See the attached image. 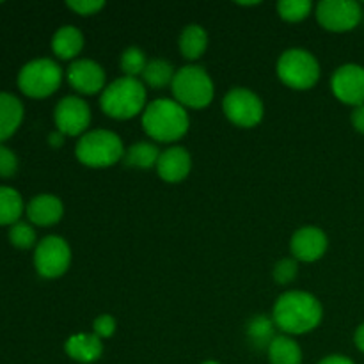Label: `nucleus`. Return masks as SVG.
I'll return each instance as SVG.
<instances>
[{
	"label": "nucleus",
	"mask_w": 364,
	"mask_h": 364,
	"mask_svg": "<svg viewBox=\"0 0 364 364\" xmlns=\"http://www.w3.org/2000/svg\"><path fill=\"white\" fill-rule=\"evenodd\" d=\"M201 364H220V363H217V361H205V363H201Z\"/></svg>",
	"instance_id": "37"
},
{
	"label": "nucleus",
	"mask_w": 364,
	"mask_h": 364,
	"mask_svg": "<svg viewBox=\"0 0 364 364\" xmlns=\"http://www.w3.org/2000/svg\"><path fill=\"white\" fill-rule=\"evenodd\" d=\"M270 364H302V350L294 338L276 336L269 345Z\"/></svg>",
	"instance_id": "21"
},
{
	"label": "nucleus",
	"mask_w": 364,
	"mask_h": 364,
	"mask_svg": "<svg viewBox=\"0 0 364 364\" xmlns=\"http://www.w3.org/2000/svg\"><path fill=\"white\" fill-rule=\"evenodd\" d=\"M18 159L13 149L0 144V178H11L16 174Z\"/></svg>",
	"instance_id": "30"
},
{
	"label": "nucleus",
	"mask_w": 364,
	"mask_h": 364,
	"mask_svg": "<svg viewBox=\"0 0 364 364\" xmlns=\"http://www.w3.org/2000/svg\"><path fill=\"white\" fill-rule=\"evenodd\" d=\"M64 206L57 196L39 194L27 205V217L34 226H53L63 219Z\"/></svg>",
	"instance_id": "16"
},
{
	"label": "nucleus",
	"mask_w": 364,
	"mask_h": 364,
	"mask_svg": "<svg viewBox=\"0 0 364 364\" xmlns=\"http://www.w3.org/2000/svg\"><path fill=\"white\" fill-rule=\"evenodd\" d=\"M9 240L16 249H31L36 245V230L28 223L18 220L9 228Z\"/></svg>",
	"instance_id": "28"
},
{
	"label": "nucleus",
	"mask_w": 364,
	"mask_h": 364,
	"mask_svg": "<svg viewBox=\"0 0 364 364\" xmlns=\"http://www.w3.org/2000/svg\"><path fill=\"white\" fill-rule=\"evenodd\" d=\"M352 127L359 132V134H364V105L355 107L354 112H352Z\"/></svg>",
	"instance_id": "33"
},
{
	"label": "nucleus",
	"mask_w": 364,
	"mask_h": 364,
	"mask_svg": "<svg viewBox=\"0 0 364 364\" xmlns=\"http://www.w3.org/2000/svg\"><path fill=\"white\" fill-rule=\"evenodd\" d=\"M148 60H146V53L137 46H130L121 55V70H123L124 77L137 78L139 75L144 73Z\"/></svg>",
	"instance_id": "27"
},
{
	"label": "nucleus",
	"mask_w": 364,
	"mask_h": 364,
	"mask_svg": "<svg viewBox=\"0 0 364 364\" xmlns=\"http://www.w3.org/2000/svg\"><path fill=\"white\" fill-rule=\"evenodd\" d=\"M299 265L295 258H283L274 267V279L277 284H288L297 277Z\"/></svg>",
	"instance_id": "29"
},
{
	"label": "nucleus",
	"mask_w": 364,
	"mask_h": 364,
	"mask_svg": "<svg viewBox=\"0 0 364 364\" xmlns=\"http://www.w3.org/2000/svg\"><path fill=\"white\" fill-rule=\"evenodd\" d=\"M84 48V34L73 25H64L53 34L52 50L59 59H75Z\"/></svg>",
	"instance_id": "19"
},
{
	"label": "nucleus",
	"mask_w": 364,
	"mask_h": 364,
	"mask_svg": "<svg viewBox=\"0 0 364 364\" xmlns=\"http://www.w3.org/2000/svg\"><path fill=\"white\" fill-rule=\"evenodd\" d=\"M160 159V151L153 142H134L130 148L124 151L123 162L128 167H135V169H151L156 167V162Z\"/></svg>",
	"instance_id": "22"
},
{
	"label": "nucleus",
	"mask_w": 364,
	"mask_h": 364,
	"mask_svg": "<svg viewBox=\"0 0 364 364\" xmlns=\"http://www.w3.org/2000/svg\"><path fill=\"white\" fill-rule=\"evenodd\" d=\"M23 121V105L9 92H0V142L7 141Z\"/></svg>",
	"instance_id": "18"
},
{
	"label": "nucleus",
	"mask_w": 364,
	"mask_h": 364,
	"mask_svg": "<svg viewBox=\"0 0 364 364\" xmlns=\"http://www.w3.org/2000/svg\"><path fill=\"white\" fill-rule=\"evenodd\" d=\"M191 127V119L183 105L176 100L159 98L148 103L142 112V128L156 142H176Z\"/></svg>",
	"instance_id": "2"
},
{
	"label": "nucleus",
	"mask_w": 364,
	"mask_h": 364,
	"mask_svg": "<svg viewBox=\"0 0 364 364\" xmlns=\"http://www.w3.org/2000/svg\"><path fill=\"white\" fill-rule=\"evenodd\" d=\"M274 322L272 320H269L267 316L259 315L256 316V318L251 320V323H249L247 327V334H249V340L255 341L258 347H267L269 348V345L272 343V340L276 336H274Z\"/></svg>",
	"instance_id": "26"
},
{
	"label": "nucleus",
	"mask_w": 364,
	"mask_h": 364,
	"mask_svg": "<svg viewBox=\"0 0 364 364\" xmlns=\"http://www.w3.org/2000/svg\"><path fill=\"white\" fill-rule=\"evenodd\" d=\"M64 137H66V135H63L60 132H53V134H50V137H48L50 146H53V148H59V146L64 144Z\"/></svg>",
	"instance_id": "36"
},
{
	"label": "nucleus",
	"mask_w": 364,
	"mask_h": 364,
	"mask_svg": "<svg viewBox=\"0 0 364 364\" xmlns=\"http://www.w3.org/2000/svg\"><path fill=\"white\" fill-rule=\"evenodd\" d=\"M173 96L180 105L188 109H205L212 103L215 87L205 68L188 64L180 68L171 84Z\"/></svg>",
	"instance_id": "5"
},
{
	"label": "nucleus",
	"mask_w": 364,
	"mask_h": 364,
	"mask_svg": "<svg viewBox=\"0 0 364 364\" xmlns=\"http://www.w3.org/2000/svg\"><path fill=\"white\" fill-rule=\"evenodd\" d=\"M66 6L80 16H92L105 7V2L103 0H73V2H68Z\"/></svg>",
	"instance_id": "31"
},
{
	"label": "nucleus",
	"mask_w": 364,
	"mask_h": 364,
	"mask_svg": "<svg viewBox=\"0 0 364 364\" xmlns=\"http://www.w3.org/2000/svg\"><path fill=\"white\" fill-rule=\"evenodd\" d=\"M318 364H355V363L352 361L350 358H347V355L333 354V355H327V358H323Z\"/></svg>",
	"instance_id": "34"
},
{
	"label": "nucleus",
	"mask_w": 364,
	"mask_h": 364,
	"mask_svg": "<svg viewBox=\"0 0 364 364\" xmlns=\"http://www.w3.org/2000/svg\"><path fill=\"white\" fill-rule=\"evenodd\" d=\"M208 48V34L201 25H188L180 36V52L185 59L198 60Z\"/></svg>",
	"instance_id": "20"
},
{
	"label": "nucleus",
	"mask_w": 364,
	"mask_h": 364,
	"mask_svg": "<svg viewBox=\"0 0 364 364\" xmlns=\"http://www.w3.org/2000/svg\"><path fill=\"white\" fill-rule=\"evenodd\" d=\"M63 82V70L52 59H34L18 73V87L25 96L43 100L52 96Z\"/></svg>",
	"instance_id": "7"
},
{
	"label": "nucleus",
	"mask_w": 364,
	"mask_h": 364,
	"mask_svg": "<svg viewBox=\"0 0 364 364\" xmlns=\"http://www.w3.org/2000/svg\"><path fill=\"white\" fill-rule=\"evenodd\" d=\"M277 77L290 89L306 91L315 87L320 80V64L311 52L302 48H290L277 59Z\"/></svg>",
	"instance_id": "6"
},
{
	"label": "nucleus",
	"mask_w": 364,
	"mask_h": 364,
	"mask_svg": "<svg viewBox=\"0 0 364 364\" xmlns=\"http://www.w3.org/2000/svg\"><path fill=\"white\" fill-rule=\"evenodd\" d=\"M331 89L341 103L364 105V68L359 64H343L331 78Z\"/></svg>",
	"instance_id": "12"
},
{
	"label": "nucleus",
	"mask_w": 364,
	"mask_h": 364,
	"mask_svg": "<svg viewBox=\"0 0 364 364\" xmlns=\"http://www.w3.org/2000/svg\"><path fill=\"white\" fill-rule=\"evenodd\" d=\"M71 263V249L64 238L57 235L45 237L38 242L34 251V267L38 274L45 279H57L66 270Z\"/></svg>",
	"instance_id": "9"
},
{
	"label": "nucleus",
	"mask_w": 364,
	"mask_h": 364,
	"mask_svg": "<svg viewBox=\"0 0 364 364\" xmlns=\"http://www.w3.org/2000/svg\"><path fill=\"white\" fill-rule=\"evenodd\" d=\"M78 162L87 167H110L123 160L124 146L117 134L110 130L85 132L75 148Z\"/></svg>",
	"instance_id": "4"
},
{
	"label": "nucleus",
	"mask_w": 364,
	"mask_h": 364,
	"mask_svg": "<svg viewBox=\"0 0 364 364\" xmlns=\"http://www.w3.org/2000/svg\"><path fill=\"white\" fill-rule=\"evenodd\" d=\"M174 75L176 71H174L173 64L164 59H153L148 60V66L142 73V80L153 89H164L173 84Z\"/></svg>",
	"instance_id": "24"
},
{
	"label": "nucleus",
	"mask_w": 364,
	"mask_h": 364,
	"mask_svg": "<svg viewBox=\"0 0 364 364\" xmlns=\"http://www.w3.org/2000/svg\"><path fill=\"white\" fill-rule=\"evenodd\" d=\"M223 110L228 119L240 128H255L265 114L259 96L245 87L231 89L223 100Z\"/></svg>",
	"instance_id": "8"
},
{
	"label": "nucleus",
	"mask_w": 364,
	"mask_h": 364,
	"mask_svg": "<svg viewBox=\"0 0 364 364\" xmlns=\"http://www.w3.org/2000/svg\"><path fill=\"white\" fill-rule=\"evenodd\" d=\"M53 121H55L57 132L70 137L84 135L91 123V109L87 102L78 96H66L60 100L53 110Z\"/></svg>",
	"instance_id": "11"
},
{
	"label": "nucleus",
	"mask_w": 364,
	"mask_h": 364,
	"mask_svg": "<svg viewBox=\"0 0 364 364\" xmlns=\"http://www.w3.org/2000/svg\"><path fill=\"white\" fill-rule=\"evenodd\" d=\"M313 4L309 0H281L277 4V13L284 21L297 23V21L306 20L311 14Z\"/></svg>",
	"instance_id": "25"
},
{
	"label": "nucleus",
	"mask_w": 364,
	"mask_h": 364,
	"mask_svg": "<svg viewBox=\"0 0 364 364\" xmlns=\"http://www.w3.org/2000/svg\"><path fill=\"white\" fill-rule=\"evenodd\" d=\"M354 341H355V347H358L364 354V323H361V326L358 327V331H355Z\"/></svg>",
	"instance_id": "35"
},
{
	"label": "nucleus",
	"mask_w": 364,
	"mask_h": 364,
	"mask_svg": "<svg viewBox=\"0 0 364 364\" xmlns=\"http://www.w3.org/2000/svg\"><path fill=\"white\" fill-rule=\"evenodd\" d=\"M64 350L73 361L82 364H91L98 361L103 354V343L95 333L92 334H73L64 343Z\"/></svg>",
	"instance_id": "17"
},
{
	"label": "nucleus",
	"mask_w": 364,
	"mask_h": 364,
	"mask_svg": "<svg viewBox=\"0 0 364 364\" xmlns=\"http://www.w3.org/2000/svg\"><path fill=\"white\" fill-rule=\"evenodd\" d=\"M68 82L82 95H96L107 87L105 70L91 59H75L68 68Z\"/></svg>",
	"instance_id": "13"
},
{
	"label": "nucleus",
	"mask_w": 364,
	"mask_h": 364,
	"mask_svg": "<svg viewBox=\"0 0 364 364\" xmlns=\"http://www.w3.org/2000/svg\"><path fill=\"white\" fill-rule=\"evenodd\" d=\"M364 13L354 0H322L316 6V20L329 32H348L355 28Z\"/></svg>",
	"instance_id": "10"
},
{
	"label": "nucleus",
	"mask_w": 364,
	"mask_h": 364,
	"mask_svg": "<svg viewBox=\"0 0 364 364\" xmlns=\"http://www.w3.org/2000/svg\"><path fill=\"white\" fill-rule=\"evenodd\" d=\"M192 169L191 153L181 146H171L169 149L160 153L156 162V173L167 183H178L188 176Z\"/></svg>",
	"instance_id": "15"
},
{
	"label": "nucleus",
	"mask_w": 364,
	"mask_h": 364,
	"mask_svg": "<svg viewBox=\"0 0 364 364\" xmlns=\"http://www.w3.org/2000/svg\"><path fill=\"white\" fill-rule=\"evenodd\" d=\"M23 213V199L18 191L0 187V226H13Z\"/></svg>",
	"instance_id": "23"
},
{
	"label": "nucleus",
	"mask_w": 364,
	"mask_h": 364,
	"mask_svg": "<svg viewBox=\"0 0 364 364\" xmlns=\"http://www.w3.org/2000/svg\"><path fill=\"white\" fill-rule=\"evenodd\" d=\"M100 105L103 112L112 119H132L144 112L146 87L139 78L121 77L103 89Z\"/></svg>",
	"instance_id": "3"
},
{
	"label": "nucleus",
	"mask_w": 364,
	"mask_h": 364,
	"mask_svg": "<svg viewBox=\"0 0 364 364\" xmlns=\"http://www.w3.org/2000/svg\"><path fill=\"white\" fill-rule=\"evenodd\" d=\"M327 235L316 226H304L297 230L291 237L290 249L297 262L313 263L322 258L327 251Z\"/></svg>",
	"instance_id": "14"
},
{
	"label": "nucleus",
	"mask_w": 364,
	"mask_h": 364,
	"mask_svg": "<svg viewBox=\"0 0 364 364\" xmlns=\"http://www.w3.org/2000/svg\"><path fill=\"white\" fill-rule=\"evenodd\" d=\"M92 333L100 338V340H105L110 338L116 333V320L110 315H102L92 322Z\"/></svg>",
	"instance_id": "32"
},
{
	"label": "nucleus",
	"mask_w": 364,
	"mask_h": 364,
	"mask_svg": "<svg viewBox=\"0 0 364 364\" xmlns=\"http://www.w3.org/2000/svg\"><path fill=\"white\" fill-rule=\"evenodd\" d=\"M323 318V308L315 295L302 290L284 291L272 309V322L287 336L316 329Z\"/></svg>",
	"instance_id": "1"
}]
</instances>
